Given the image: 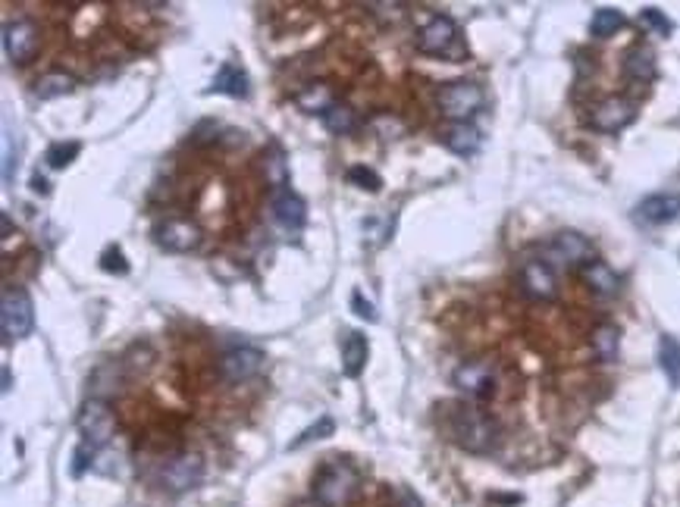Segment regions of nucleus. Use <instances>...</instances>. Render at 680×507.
<instances>
[{"mask_svg":"<svg viewBox=\"0 0 680 507\" xmlns=\"http://www.w3.org/2000/svg\"><path fill=\"white\" fill-rule=\"evenodd\" d=\"M446 426H448L452 442L471 454H490L499 448V439H501L499 423H495L490 413L480 411V407H473V404L448 407Z\"/></svg>","mask_w":680,"mask_h":507,"instance_id":"obj_1","label":"nucleus"},{"mask_svg":"<svg viewBox=\"0 0 680 507\" xmlns=\"http://www.w3.org/2000/svg\"><path fill=\"white\" fill-rule=\"evenodd\" d=\"M418 50L427 57H439V60L464 63L467 60V44L461 35L458 23L452 16H433L424 29L418 32Z\"/></svg>","mask_w":680,"mask_h":507,"instance_id":"obj_2","label":"nucleus"},{"mask_svg":"<svg viewBox=\"0 0 680 507\" xmlns=\"http://www.w3.org/2000/svg\"><path fill=\"white\" fill-rule=\"evenodd\" d=\"M354 489H358V473L345 460H329L320 466L314 479V502L323 507H342L352 502Z\"/></svg>","mask_w":680,"mask_h":507,"instance_id":"obj_3","label":"nucleus"},{"mask_svg":"<svg viewBox=\"0 0 680 507\" xmlns=\"http://www.w3.org/2000/svg\"><path fill=\"white\" fill-rule=\"evenodd\" d=\"M35 329V304H32L29 292L19 285H4L0 294V332L4 341H16Z\"/></svg>","mask_w":680,"mask_h":507,"instance_id":"obj_4","label":"nucleus"},{"mask_svg":"<svg viewBox=\"0 0 680 507\" xmlns=\"http://www.w3.org/2000/svg\"><path fill=\"white\" fill-rule=\"evenodd\" d=\"M116 432V417L114 407L104 398H88L78 413V436H82V445L91 448V451H101L104 445H110Z\"/></svg>","mask_w":680,"mask_h":507,"instance_id":"obj_5","label":"nucleus"},{"mask_svg":"<svg viewBox=\"0 0 680 507\" xmlns=\"http://www.w3.org/2000/svg\"><path fill=\"white\" fill-rule=\"evenodd\" d=\"M439 110L448 116L452 122H467L473 113H477L480 107H483V88H480L477 82H467V78H461V82H448L439 88Z\"/></svg>","mask_w":680,"mask_h":507,"instance_id":"obj_6","label":"nucleus"},{"mask_svg":"<svg viewBox=\"0 0 680 507\" xmlns=\"http://www.w3.org/2000/svg\"><path fill=\"white\" fill-rule=\"evenodd\" d=\"M38 48H41V32H38V25L32 23V19L19 16L4 25V50L6 57H10V63L16 66L32 63Z\"/></svg>","mask_w":680,"mask_h":507,"instance_id":"obj_7","label":"nucleus"},{"mask_svg":"<svg viewBox=\"0 0 680 507\" xmlns=\"http://www.w3.org/2000/svg\"><path fill=\"white\" fill-rule=\"evenodd\" d=\"M263 364H267V354H263L261 348L239 345V348H233V351L223 354L216 370H220V376L226 382H245L251 376H257V373L263 370Z\"/></svg>","mask_w":680,"mask_h":507,"instance_id":"obj_8","label":"nucleus"},{"mask_svg":"<svg viewBox=\"0 0 680 507\" xmlns=\"http://www.w3.org/2000/svg\"><path fill=\"white\" fill-rule=\"evenodd\" d=\"M154 241L170 254H188L201 245V229L191 220H161L154 226Z\"/></svg>","mask_w":680,"mask_h":507,"instance_id":"obj_9","label":"nucleus"},{"mask_svg":"<svg viewBox=\"0 0 680 507\" xmlns=\"http://www.w3.org/2000/svg\"><path fill=\"white\" fill-rule=\"evenodd\" d=\"M637 120V107L627 97H605L593 107L590 113V126L596 131H605V135H615V131L627 129L630 122Z\"/></svg>","mask_w":680,"mask_h":507,"instance_id":"obj_10","label":"nucleus"},{"mask_svg":"<svg viewBox=\"0 0 680 507\" xmlns=\"http://www.w3.org/2000/svg\"><path fill=\"white\" fill-rule=\"evenodd\" d=\"M452 382L458 392H464L467 398L473 401H486L495 394V373L483 360H467V364H461L458 370H455Z\"/></svg>","mask_w":680,"mask_h":507,"instance_id":"obj_11","label":"nucleus"},{"mask_svg":"<svg viewBox=\"0 0 680 507\" xmlns=\"http://www.w3.org/2000/svg\"><path fill=\"white\" fill-rule=\"evenodd\" d=\"M270 213H273L276 226H282L286 232H299L308 222V204L289 186H282L270 191Z\"/></svg>","mask_w":680,"mask_h":507,"instance_id":"obj_12","label":"nucleus"},{"mask_svg":"<svg viewBox=\"0 0 680 507\" xmlns=\"http://www.w3.org/2000/svg\"><path fill=\"white\" fill-rule=\"evenodd\" d=\"M201 479H204V460L198 454H179L161 473L163 489L170 492H191L201 485Z\"/></svg>","mask_w":680,"mask_h":507,"instance_id":"obj_13","label":"nucleus"},{"mask_svg":"<svg viewBox=\"0 0 680 507\" xmlns=\"http://www.w3.org/2000/svg\"><path fill=\"white\" fill-rule=\"evenodd\" d=\"M520 292L533 301H556L558 294L556 269L546 260H527L520 267Z\"/></svg>","mask_w":680,"mask_h":507,"instance_id":"obj_14","label":"nucleus"},{"mask_svg":"<svg viewBox=\"0 0 680 507\" xmlns=\"http://www.w3.org/2000/svg\"><path fill=\"white\" fill-rule=\"evenodd\" d=\"M552 260L565 263V267H586L590 260H596V248L586 235L580 232H558L549 245Z\"/></svg>","mask_w":680,"mask_h":507,"instance_id":"obj_15","label":"nucleus"},{"mask_svg":"<svg viewBox=\"0 0 680 507\" xmlns=\"http://www.w3.org/2000/svg\"><path fill=\"white\" fill-rule=\"evenodd\" d=\"M680 216V197L668 195V191H658V195H649L637 204V222L639 226H668L671 220Z\"/></svg>","mask_w":680,"mask_h":507,"instance_id":"obj_16","label":"nucleus"},{"mask_svg":"<svg viewBox=\"0 0 680 507\" xmlns=\"http://www.w3.org/2000/svg\"><path fill=\"white\" fill-rule=\"evenodd\" d=\"M620 69H624V76L630 78V82H637V85L652 82V78L658 76L656 50H652L649 44H633V48L624 50V60H620Z\"/></svg>","mask_w":680,"mask_h":507,"instance_id":"obj_17","label":"nucleus"},{"mask_svg":"<svg viewBox=\"0 0 680 507\" xmlns=\"http://www.w3.org/2000/svg\"><path fill=\"white\" fill-rule=\"evenodd\" d=\"M580 279H584V285L590 288L596 298H615L620 292L618 273L602 260H590L586 267H580Z\"/></svg>","mask_w":680,"mask_h":507,"instance_id":"obj_18","label":"nucleus"},{"mask_svg":"<svg viewBox=\"0 0 680 507\" xmlns=\"http://www.w3.org/2000/svg\"><path fill=\"white\" fill-rule=\"evenodd\" d=\"M367 358H371V341H367V335L348 329V332L342 335V373L358 379L367 367Z\"/></svg>","mask_w":680,"mask_h":507,"instance_id":"obj_19","label":"nucleus"},{"mask_svg":"<svg viewBox=\"0 0 680 507\" xmlns=\"http://www.w3.org/2000/svg\"><path fill=\"white\" fill-rule=\"evenodd\" d=\"M442 144L458 157H473L480 150V144H483V135L471 122H452V126L442 131Z\"/></svg>","mask_w":680,"mask_h":507,"instance_id":"obj_20","label":"nucleus"},{"mask_svg":"<svg viewBox=\"0 0 680 507\" xmlns=\"http://www.w3.org/2000/svg\"><path fill=\"white\" fill-rule=\"evenodd\" d=\"M248 72L242 69L235 60H226L216 69L214 76V88L210 95H229V97H248Z\"/></svg>","mask_w":680,"mask_h":507,"instance_id":"obj_21","label":"nucleus"},{"mask_svg":"<svg viewBox=\"0 0 680 507\" xmlns=\"http://www.w3.org/2000/svg\"><path fill=\"white\" fill-rule=\"evenodd\" d=\"M590 345H593V354H596L599 360L611 364V360H618V351H620V329L615 326V322H602V326L593 329Z\"/></svg>","mask_w":680,"mask_h":507,"instance_id":"obj_22","label":"nucleus"},{"mask_svg":"<svg viewBox=\"0 0 680 507\" xmlns=\"http://www.w3.org/2000/svg\"><path fill=\"white\" fill-rule=\"evenodd\" d=\"M72 88H76V78H72L69 72L51 69L35 82V97L38 101H54V97H66Z\"/></svg>","mask_w":680,"mask_h":507,"instance_id":"obj_23","label":"nucleus"},{"mask_svg":"<svg viewBox=\"0 0 680 507\" xmlns=\"http://www.w3.org/2000/svg\"><path fill=\"white\" fill-rule=\"evenodd\" d=\"M295 104H299L305 113H326L329 107H333V91H329V85H323V82H310V85H305V88L295 95Z\"/></svg>","mask_w":680,"mask_h":507,"instance_id":"obj_24","label":"nucleus"},{"mask_svg":"<svg viewBox=\"0 0 680 507\" xmlns=\"http://www.w3.org/2000/svg\"><path fill=\"white\" fill-rule=\"evenodd\" d=\"M658 364H662L671 385L680 388V339H675V335H662L658 339Z\"/></svg>","mask_w":680,"mask_h":507,"instance_id":"obj_25","label":"nucleus"},{"mask_svg":"<svg viewBox=\"0 0 680 507\" xmlns=\"http://www.w3.org/2000/svg\"><path fill=\"white\" fill-rule=\"evenodd\" d=\"M624 23H627L624 13L615 10V6H599L590 19V32H593V38H611L624 29Z\"/></svg>","mask_w":680,"mask_h":507,"instance_id":"obj_26","label":"nucleus"},{"mask_svg":"<svg viewBox=\"0 0 680 507\" xmlns=\"http://www.w3.org/2000/svg\"><path fill=\"white\" fill-rule=\"evenodd\" d=\"M320 120L333 135H352V131L358 129V113H354L348 104H333Z\"/></svg>","mask_w":680,"mask_h":507,"instance_id":"obj_27","label":"nucleus"},{"mask_svg":"<svg viewBox=\"0 0 680 507\" xmlns=\"http://www.w3.org/2000/svg\"><path fill=\"white\" fill-rule=\"evenodd\" d=\"M78 154H82V144L78 141H54L48 148V154H44V163L51 169H66Z\"/></svg>","mask_w":680,"mask_h":507,"instance_id":"obj_28","label":"nucleus"},{"mask_svg":"<svg viewBox=\"0 0 680 507\" xmlns=\"http://www.w3.org/2000/svg\"><path fill=\"white\" fill-rule=\"evenodd\" d=\"M263 167H267V182L273 188H282V186H289V169H286V157H282V150L276 148H270V154H263Z\"/></svg>","mask_w":680,"mask_h":507,"instance_id":"obj_29","label":"nucleus"},{"mask_svg":"<svg viewBox=\"0 0 680 507\" xmlns=\"http://www.w3.org/2000/svg\"><path fill=\"white\" fill-rule=\"evenodd\" d=\"M333 432H335L333 417H320L314 426H308V430L301 432V436L295 439V442H289V451H299V448H305V445H310V442H320V439H329Z\"/></svg>","mask_w":680,"mask_h":507,"instance_id":"obj_30","label":"nucleus"},{"mask_svg":"<svg viewBox=\"0 0 680 507\" xmlns=\"http://www.w3.org/2000/svg\"><path fill=\"white\" fill-rule=\"evenodd\" d=\"M345 179L352 182L354 188H361V191H371V195H376V191L382 188V179H380V173H373L371 167H352L345 173Z\"/></svg>","mask_w":680,"mask_h":507,"instance_id":"obj_31","label":"nucleus"},{"mask_svg":"<svg viewBox=\"0 0 680 507\" xmlns=\"http://www.w3.org/2000/svg\"><path fill=\"white\" fill-rule=\"evenodd\" d=\"M639 23H643L646 29L656 32V35H665V38H668L671 32H675V23H671V19L665 16V13L658 10V6H646V10L639 13Z\"/></svg>","mask_w":680,"mask_h":507,"instance_id":"obj_32","label":"nucleus"},{"mask_svg":"<svg viewBox=\"0 0 680 507\" xmlns=\"http://www.w3.org/2000/svg\"><path fill=\"white\" fill-rule=\"evenodd\" d=\"M101 269H104V273L125 276V273H129V260H125V254L120 251V248H114V245H110L107 251L101 254Z\"/></svg>","mask_w":680,"mask_h":507,"instance_id":"obj_33","label":"nucleus"},{"mask_svg":"<svg viewBox=\"0 0 680 507\" xmlns=\"http://www.w3.org/2000/svg\"><path fill=\"white\" fill-rule=\"evenodd\" d=\"M91 457H95V451H91V448H85V445H78L76 454H72V476H82V473L88 470Z\"/></svg>","mask_w":680,"mask_h":507,"instance_id":"obj_34","label":"nucleus"},{"mask_svg":"<svg viewBox=\"0 0 680 507\" xmlns=\"http://www.w3.org/2000/svg\"><path fill=\"white\" fill-rule=\"evenodd\" d=\"M352 311L358 313L361 320L376 322V311H373V304H371V301H364V294H361V292H354V294H352Z\"/></svg>","mask_w":680,"mask_h":507,"instance_id":"obj_35","label":"nucleus"},{"mask_svg":"<svg viewBox=\"0 0 680 507\" xmlns=\"http://www.w3.org/2000/svg\"><path fill=\"white\" fill-rule=\"evenodd\" d=\"M399 502H401V507H424L418 502V495L414 492H408V489H399Z\"/></svg>","mask_w":680,"mask_h":507,"instance_id":"obj_36","label":"nucleus"},{"mask_svg":"<svg viewBox=\"0 0 680 507\" xmlns=\"http://www.w3.org/2000/svg\"><path fill=\"white\" fill-rule=\"evenodd\" d=\"M6 163H4V179L10 182L13 179V144H10V138H6Z\"/></svg>","mask_w":680,"mask_h":507,"instance_id":"obj_37","label":"nucleus"},{"mask_svg":"<svg viewBox=\"0 0 680 507\" xmlns=\"http://www.w3.org/2000/svg\"><path fill=\"white\" fill-rule=\"evenodd\" d=\"M32 188H35L38 195H51V186H48V179H44L41 173H35V176H32Z\"/></svg>","mask_w":680,"mask_h":507,"instance_id":"obj_38","label":"nucleus"},{"mask_svg":"<svg viewBox=\"0 0 680 507\" xmlns=\"http://www.w3.org/2000/svg\"><path fill=\"white\" fill-rule=\"evenodd\" d=\"M0 220H4V239H10V235H13V222H10V213H4V216H0Z\"/></svg>","mask_w":680,"mask_h":507,"instance_id":"obj_39","label":"nucleus"},{"mask_svg":"<svg viewBox=\"0 0 680 507\" xmlns=\"http://www.w3.org/2000/svg\"><path fill=\"white\" fill-rule=\"evenodd\" d=\"M13 388V373H10V367H4V392H10Z\"/></svg>","mask_w":680,"mask_h":507,"instance_id":"obj_40","label":"nucleus"}]
</instances>
